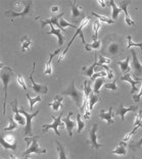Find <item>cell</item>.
Returning a JSON list of instances; mask_svg holds the SVG:
<instances>
[{
    "label": "cell",
    "instance_id": "cell-4",
    "mask_svg": "<svg viewBox=\"0 0 142 159\" xmlns=\"http://www.w3.org/2000/svg\"><path fill=\"white\" fill-rule=\"evenodd\" d=\"M32 4L33 2L31 0L29 1H21V2H17V6H23V9L19 10V11H14V10H7L5 12V16L8 17H12V19H14V17L21 16V17H25L27 16H32L34 11H33L32 8Z\"/></svg>",
    "mask_w": 142,
    "mask_h": 159
},
{
    "label": "cell",
    "instance_id": "cell-18",
    "mask_svg": "<svg viewBox=\"0 0 142 159\" xmlns=\"http://www.w3.org/2000/svg\"><path fill=\"white\" fill-rule=\"evenodd\" d=\"M47 35H55L57 37V42H58V46H59V48L61 46L64 45V37L61 34V30L60 29H56L55 27L53 26V25H50V31L47 32Z\"/></svg>",
    "mask_w": 142,
    "mask_h": 159
},
{
    "label": "cell",
    "instance_id": "cell-22",
    "mask_svg": "<svg viewBox=\"0 0 142 159\" xmlns=\"http://www.w3.org/2000/svg\"><path fill=\"white\" fill-rule=\"evenodd\" d=\"M97 54H95L94 55V62L93 64H91L90 66H83L82 67V74L84 75H86V77H90V79L93 77V73H94V70H95V67L97 66V64H98V62H97Z\"/></svg>",
    "mask_w": 142,
    "mask_h": 159
},
{
    "label": "cell",
    "instance_id": "cell-34",
    "mask_svg": "<svg viewBox=\"0 0 142 159\" xmlns=\"http://www.w3.org/2000/svg\"><path fill=\"white\" fill-rule=\"evenodd\" d=\"M26 96H27V98L29 100V103H30V110L33 111V106H34L37 102H41V100H42L41 99V96L38 95V96H36L35 98H31L28 92H26Z\"/></svg>",
    "mask_w": 142,
    "mask_h": 159
},
{
    "label": "cell",
    "instance_id": "cell-24",
    "mask_svg": "<svg viewBox=\"0 0 142 159\" xmlns=\"http://www.w3.org/2000/svg\"><path fill=\"white\" fill-rule=\"evenodd\" d=\"M63 96H60V95H56L55 97H54V99L52 102H50L49 103V106L52 108V110L54 111H57V110H59L61 107H63Z\"/></svg>",
    "mask_w": 142,
    "mask_h": 159
},
{
    "label": "cell",
    "instance_id": "cell-42",
    "mask_svg": "<svg viewBox=\"0 0 142 159\" xmlns=\"http://www.w3.org/2000/svg\"><path fill=\"white\" fill-rule=\"evenodd\" d=\"M111 62V59L108 58V57H105L103 56L102 54H99V61H98V64H110Z\"/></svg>",
    "mask_w": 142,
    "mask_h": 159
},
{
    "label": "cell",
    "instance_id": "cell-9",
    "mask_svg": "<svg viewBox=\"0 0 142 159\" xmlns=\"http://www.w3.org/2000/svg\"><path fill=\"white\" fill-rule=\"evenodd\" d=\"M97 129H98V125L97 124H93L92 128L89 129L88 132V143L89 145L91 146V148L93 149L98 150L100 147H102V144L98 143L97 140Z\"/></svg>",
    "mask_w": 142,
    "mask_h": 159
},
{
    "label": "cell",
    "instance_id": "cell-12",
    "mask_svg": "<svg viewBox=\"0 0 142 159\" xmlns=\"http://www.w3.org/2000/svg\"><path fill=\"white\" fill-rule=\"evenodd\" d=\"M131 53H132V67L134 70V77H139L142 75V64L137 57L136 50L132 48Z\"/></svg>",
    "mask_w": 142,
    "mask_h": 159
},
{
    "label": "cell",
    "instance_id": "cell-48",
    "mask_svg": "<svg viewBox=\"0 0 142 159\" xmlns=\"http://www.w3.org/2000/svg\"><path fill=\"white\" fill-rule=\"evenodd\" d=\"M97 3H99V4L102 6V7L107 6V1H103V0H98Z\"/></svg>",
    "mask_w": 142,
    "mask_h": 159
},
{
    "label": "cell",
    "instance_id": "cell-8",
    "mask_svg": "<svg viewBox=\"0 0 142 159\" xmlns=\"http://www.w3.org/2000/svg\"><path fill=\"white\" fill-rule=\"evenodd\" d=\"M20 112L24 115L25 118H26V126H25V131H24L25 135L29 137H33L34 135H33V131H32V119L39 113V110H36L35 112H33V113H28L26 109H25V107L21 106Z\"/></svg>",
    "mask_w": 142,
    "mask_h": 159
},
{
    "label": "cell",
    "instance_id": "cell-50",
    "mask_svg": "<svg viewBox=\"0 0 142 159\" xmlns=\"http://www.w3.org/2000/svg\"><path fill=\"white\" fill-rule=\"evenodd\" d=\"M9 157H10V159H17L16 156H14V155H12V154H10L9 155Z\"/></svg>",
    "mask_w": 142,
    "mask_h": 159
},
{
    "label": "cell",
    "instance_id": "cell-25",
    "mask_svg": "<svg viewBox=\"0 0 142 159\" xmlns=\"http://www.w3.org/2000/svg\"><path fill=\"white\" fill-rule=\"evenodd\" d=\"M129 62H130V56H127L126 59H124L122 61H116V63L118 64V66H120V67H121V70L123 74H129L130 71V66H129Z\"/></svg>",
    "mask_w": 142,
    "mask_h": 159
},
{
    "label": "cell",
    "instance_id": "cell-44",
    "mask_svg": "<svg viewBox=\"0 0 142 159\" xmlns=\"http://www.w3.org/2000/svg\"><path fill=\"white\" fill-rule=\"evenodd\" d=\"M141 121H142V110H139V112H138L136 114V116H135V122H134V126H136V125H141L142 126Z\"/></svg>",
    "mask_w": 142,
    "mask_h": 159
},
{
    "label": "cell",
    "instance_id": "cell-36",
    "mask_svg": "<svg viewBox=\"0 0 142 159\" xmlns=\"http://www.w3.org/2000/svg\"><path fill=\"white\" fill-rule=\"evenodd\" d=\"M127 39H128V45H127V49L133 48V47H138V48H140L141 52H142V42L141 43H134L133 40H132V36H131V35L127 36Z\"/></svg>",
    "mask_w": 142,
    "mask_h": 159
},
{
    "label": "cell",
    "instance_id": "cell-16",
    "mask_svg": "<svg viewBox=\"0 0 142 159\" xmlns=\"http://www.w3.org/2000/svg\"><path fill=\"white\" fill-rule=\"evenodd\" d=\"M112 107H108V109H101L99 112V118L102 119V120H105L108 125H112L115 122L114 118H112Z\"/></svg>",
    "mask_w": 142,
    "mask_h": 159
},
{
    "label": "cell",
    "instance_id": "cell-27",
    "mask_svg": "<svg viewBox=\"0 0 142 159\" xmlns=\"http://www.w3.org/2000/svg\"><path fill=\"white\" fill-rule=\"evenodd\" d=\"M127 142H124V141H121L119 143V146L116 148V149L111 150V154H116V155H126L127 154Z\"/></svg>",
    "mask_w": 142,
    "mask_h": 159
},
{
    "label": "cell",
    "instance_id": "cell-26",
    "mask_svg": "<svg viewBox=\"0 0 142 159\" xmlns=\"http://www.w3.org/2000/svg\"><path fill=\"white\" fill-rule=\"evenodd\" d=\"M107 5L111 6V20H116L119 17V13L122 11V8L121 7H118L116 6V1H114V0H111V1H107Z\"/></svg>",
    "mask_w": 142,
    "mask_h": 159
},
{
    "label": "cell",
    "instance_id": "cell-45",
    "mask_svg": "<svg viewBox=\"0 0 142 159\" xmlns=\"http://www.w3.org/2000/svg\"><path fill=\"white\" fill-rule=\"evenodd\" d=\"M103 77H107V71H99V73H96V74H94L93 75V77L90 79V81H95L96 79L98 78H103Z\"/></svg>",
    "mask_w": 142,
    "mask_h": 159
},
{
    "label": "cell",
    "instance_id": "cell-28",
    "mask_svg": "<svg viewBox=\"0 0 142 159\" xmlns=\"http://www.w3.org/2000/svg\"><path fill=\"white\" fill-rule=\"evenodd\" d=\"M33 44L31 38L29 36H23L21 38V51L25 52L30 48L31 45Z\"/></svg>",
    "mask_w": 142,
    "mask_h": 159
},
{
    "label": "cell",
    "instance_id": "cell-31",
    "mask_svg": "<svg viewBox=\"0 0 142 159\" xmlns=\"http://www.w3.org/2000/svg\"><path fill=\"white\" fill-rule=\"evenodd\" d=\"M56 146H57V151H58V159H68V155H67V151H65V148L60 142L56 141Z\"/></svg>",
    "mask_w": 142,
    "mask_h": 159
},
{
    "label": "cell",
    "instance_id": "cell-5",
    "mask_svg": "<svg viewBox=\"0 0 142 159\" xmlns=\"http://www.w3.org/2000/svg\"><path fill=\"white\" fill-rule=\"evenodd\" d=\"M41 138V136H33V137H26L25 141L28 144L27 150L23 153V157H29V155L32 153L36 154H45L47 152L46 149H40L38 146V140Z\"/></svg>",
    "mask_w": 142,
    "mask_h": 159
},
{
    "label": "cell",
    "instance_id": "cell-23",
    "mask_svg": "<svg viewBox=\"0 0 142 159\" xmlns=\"http://www.w3.org/2000/svg\"><path fill=\"white\" fill-rule=\"evenodd\" d=\"M71 3V8H72V19L75 20L77 19L79 16H83L84 14L82 12V8L77 4V1H74V2H70Z\"/></svg>",
    "mask_w": 142,
    "mask_h": 159
},
{
    "label": "cell",
    "instance_id": "cell-35",
    "mask_svg": "<svg viewBox=\"0 0 142 159\" xmlns=\"http://www.w3.org/2000/svg\"><path fill=\"white\" fill-rule=\"evenodd\" d=\"M91 14H92L93 16H95L96 19H98V20H101V21H103V23H107V24H114V20H111V19H108L107 16H102V14H98L96 12H91Z\"/></svg>",
    "mask_w": 142,
    "mask_h": 159
},
{
    "label": "cell",
    "instance_id": "cell-13",
    "mask_svg": "<svg viewBox=\"0 0 142 159\" xmlns=\"http://www.w3.org/2000/svg\"><path fill=\"white\" fill-rule=\"evenodd\" d=\"M64 12H60L59 14H57V16H53L52 17H50V19H47V20H40V23H41V29L43 30V29L45 28V26H47V25H53L54 27H57L58 29H60V25H59V20L61 19V17L64 16Z\"/></svg>",
    "mask_w": 142,
    "mask_h": 159
},
{
    "label": "cell",
    "instance_id": "cell-53",
    "mask_svg": "<svg viewBox=\"0 0 142 159\" xmlns=\"http://www.w3.org/2000/svg\"><path fill=\"white\" fill-rule=\"evenodd\" d=\"M1 159H4V158H1Z\"/></svg>",
    "mask_w": 142,
    "mask_h": 159
},
{
    "label": "cell",
    "instance_id": "cell-39",
    "mask_svg": "<svg viewBox=\"0 0 142 159\" xmlns=\"http://www.w3.org/2000/svg\"><path fill=\"white\" fill-rule=\"evenodd\" d=\"M77 124H78V133H81L82 129L85 128V122L82 120L81 113L77 114Z\"/></svg>",
    "mask_w": 142,
    "mask_h": 159
},
{
    "label": "cell",
    "instance_id": "cell-37",
    "mask_svg": "<svg viewBox=\"0 0 142 159\" xmlns=\"http://www.w3.org/2000/svg\"><path fill=\"white\" fill-rule=\"evenodd\" d=\"M101 28V24L99 20H94L93 21V32H94V35L92 36V39L93 41H97V34H98V31L100 30Z\"/></svg>",
    "mask_w": 142,
    "mask_h": 159
},
{
    "label": "cell",
    "instance_id": "cell-19",
    "mask_svg": "<svg viewBox=\"0 0 142 159\" xmlns=\"http://www.w3.org/2000/svg\"><path fill=\"white\" fill-rule=\"evenodd\" d=\"M59 52H61V48H58L54 52L49 53V58L47 60V62L45 63V68H44L45 75H51V73H52V59L55 55L59 54Z\"/></svg>",
    "mask_w": 142,
    "mask_h": 159
},
{
    "label": "cell",
    "instance_id": "cell-15",
    "mask_svg": "<svg viewBox=\"0 0 142 159\" xmlns=\"http://www.w3.org/2000/svg\"><path fill=\"white\" fill-rule=\"evenodd\" d=\"M9 105H10V108H12V110L14 113V117H13L14 120L21 125H25V119L23 118V114H21L20 112V110L17 109V99L13 100L12 102H10Z\"/></svg>",
    "mask_w": 142,
    "mask_h": 159
},
{
    "label": "cell",
    "instance_id": "cell-47",
    "mask_svg": "<svg viewBox=\"0 0 142 159\" xmlns=\"http://www.w3.org/2000/svg\"><path fill=\"white\" fill-rule=\"evenodd\" d=\"M141 146H142V138H140L137 143L130 145V148H131V149H138V148H140Z\"/></svg>",
    "mask_w": 142,
    "mask_h": 159
},
{
    "label": "cell",
    "instance_id": "cell-2",
    "mask_svg": "<svg viewBox=\"0 0 142 159\" xmlns=\"http://www.w3.org/2000/svg\"><path fill=\"white\" fill-rule=\"evenodd\" d=\"M61 94H64V95H65V96H70L73 99V101L75 102L76 106L81 109L83 103H84L85 95H84V91L82 92V91H80V90H78L77 88H76L75 80H73V81L71 82V85H70V87H69V89H67Z\"/></svg>",
    "mask_w": 142,
    "mask_h": 159
},
{
    "label": "cell",
    "instance_id": "cell-29",
    "mask_svg": "<svg viewBox=\"0 0 142 159\" xmlns=\"http://www.w3.org/2000/svg\"><path fill=\"white\" fill-rule=\"evenodd\" d=\"M99 100H100V96L98 95V94H95L94 92H91V94L89 95V98H88V105H89L90 110L93 109L94 105H95Z\"/></svg>",
    "mask_w": 142,
    "mask_h": 159
},
{
    "label": "cell",
    "instance_id": "cell-20",
    "mask_svg": "<svg viewBox=\"0 0 142 159\" xmlns=\"http://www.w3.org/2000/svg\"><path fill=\"white\" fill-rule=\"evenodd\" d=\"M136 110H138V107L136 105H132V106H130V107H125L122 104V105L118 108V110H116V115H120V116H121V118H122V120L124 121V120H125V115H126V113L132 112V111H136Z\"/></svg>",
    "mask_w": 142,
    "mask_h": 159
},
{
    "label": "cell",
    "instance_id": "cell-17",
    "mask_svg": "<svg viewBox=\"0 0 142 159\" xmlns=\"http://www.w3.org/2000/svg\"><path fill=\"white\" fill-rule=\"evenodd\" d=\"M72 115H73L72 111H69L67 116L63 118V121L64 122L65 128H67V129H68V133H69V136H70V138H73V129H74V128L76 126V122L71 119Z\"/></svg>",
    "mask_w": 142,
    "mask_h": 159
},
{
    "label": "cell",
    "instance_id": "cell-46",
    "mask_svg": "<svg viewBox=\"0 0 142 159\" xmlns=\"http://www.w3.org/2000/svg\"><path fill=\"white\" fill-rule=\"evenodd\" d=\"M141 97H142V85H141V90L138 93L136 94H133V96H132V98L134 100V102H139L140 99H141Z\"/></svg>",
    "mask_w": 142,
    "mask_h": 159
},
{
    "label": "cell",
    "instance_id": "cell-32",
    "mask_svg": "<svg viewBox=\"0 0 142 159\" xmlns=\"http://www.w3.org/2000/svg\"><path fill=\"white\" fill-rule=\"evenodd\" d=\"M17 128H19V124H17V121H14V118L12 116V115H9V125L7 126H5L4 131L5 132L13 131V129H17Z\"/></svg>",
    "mask_w": 142,
    "mask_h": 159
},
{
    "label": "cell",
    "instance_id": "cell-52",
    "mask_svg": "<svg viewBox=\"0 0 142 159\" xmlns=\"http://www.w3.org/2000/svg\"><path fill=\"white\" fill-rule=\"evenodd\" d=\"M131 159H137V158H135V157H132V158H131Z\"/></svg>",
    "mask_w": 142,
    "mask_h": 159
},
{
    "label": "cell",
    "instance_id": "cell-11",
    "mask_svg": "<svg viewBox=\"0 0 142 159\" xmlns=\"http://www.w3.org/2000/svg\"><path fill=\"white\" fill-rule=\"evenodd\" d=\"M1 145L4 149H10L17 151V140L13 135H2L1 137Z\"/></svg>",
    "mask_w": 142,
    "mask_h": 159
},
{
    "label": "cell",
    "instance_id": "cell-49",
    "mask_svg": "<svg viewBox=\"0 0 142 159\" xmlns=\"http://www.w3.org/2000/svg\"><path fill=\"white\" fill-rule=\"evenodd\" d=\"M50 11H51V12H57L58 11V6L57 5L51 6V8H50Z\"/></svg>",
    "mask_w": 142,
    "mask_h": 159
},
{
    "label": "cell",
    "instance_id": "cell-43",
    "mask_svg": "<svg viewBox=\"0 0 142 159\" xmlns=\"http://www.w3.org/2000/svg\"><path fill=\"white\" fill-rule=\"evenodd\" d=\"M105 89H110L111 91H116L118 90V86H116V80H115L114 82L111 83H107V84L104 85Z\"/></svg>",
    "mask_w": 142,
    "mask_h": 159
},
{
    "label": "cell",
    "instance_id": "cell-30",
    "mask_svg": "<svg viewBox=\"0 0 142 159\" xmlns=\"http://www.w3.org/2000/svg\"><path fill=\"white\" fill-rule=\"evenodd\" d=\"M105 79L103 78H98L94 81V86H93V91L95 94H99L100 92V88L102 87V85H105Z\"/></svg>",
    "mask_w": 142,
    "mask_h": 159
},
{
    "label": "cell",
    "instance_id": "cell-10",
    "mask_svg": "<svg viewBox=\"0 0 142 159\" xmlns=\"http://www.w3.org/2000/svg\"><path fill=\"white\" fill-rule=\"evenodd\" d=\"M35 67H36V62H34V64H33V70L30 74V75H29V80H30L32 83L31 88L36 94H47V92H48L47 86L45 84H38V83H36L34 81V79H33V75L35 73Z\"/></svg>",
    "mask_w": 142,
    "mask_h": 159
},
{
    "label": "cell",
    "instance_id": "cell-21",
    "mask_svg": "<svg viewBox=\"0 0 142 159\" xmlns=\"http://www.w3.org/2000/svg\"><path fill=\"white\" fill-rule=\"evenodd\" d=\"M130 4V1H122L121 2V8L124 12H125V20H126V24L128 25V26H134V25H136V23L129 16V12H128V6Z\"/></svg>",
    "mask_w": 142,
    "mask_h": 159
},
{
    "label": "cell",
    "instance_id": "cell-41",
    "mask_svg": "<svg viewBox=\"0 0 142 159\" xmlns=\"http://www.w3.org/2000/svg\"><path fill=\"white\" fill-rule=\"evenodd\" d=\"M98 66H100L101 67L103 68V70H105V71H107V78L108 80H112V79H114V73H112V70L107 66V64H98Z\"/></svg>",
    "mask_w": 142,
    "mask_h": 159
},
{
    "label": "cell",
    "instance_id": "cell-14",
    "mask_svg": "<svg viewBox=\"0 0 142 159\" xmlns=\"http://www.w3.org/2000/svg\"><path fill=\"white\" fill-rule=\"evenodd\" d=\"M122 81H125V82H128L131 84V87H132V89H131V94H136L139 92V89H138L137 85L140 84V82H142V79H137L136 81H134V80L131 78V75L130 74H127V75H124L123 77L121 78Z\"/></svg>",
    "mask_w": 142,
    "mask_h": 159
},
{
    "label": "cell",
    "instance_id": "cell-7",
    "mask_svg": "<svg viewBox=\"0 0 142 159\" xmlns=\"http://www.w3.org/2000/svg\"><path fill=\"white\" fill-rule=\"evenodd\" d=\"M51 118L53 119L52 124H46V125H42L43 133L48 132L50 129H54V132H55L57 136H60V133L58 132V128H64V126H65L64 122H63V111H60V113L57 117L51 116Z\"/></svg>",
    "mask_w": 142,
    "mask_h": 159
},
{
    "label": "cell",
    "instance_id": "cell-51",
    "mask_svg": "<svg viewBox=\"0 0 142 159\" xmlns=\"http://www.w3.org/2000/svg\"><path fill=\"white\" fill-rule=\"evenodd\" d=\"M23 159H31V158H29V157H23Z\"/></svg>",
    "mask_w": 142,
    "mask_h": 159
},
{
    "label": "cell",
    "instance_id": "cell-38",
    "mask_svg": "<svg viewBox=\"0 0 142 159\" xmlns=\"http://www.w3.org/2000/svg\"><path fill=\"white\" fill-rule=\"evenodd\" d=\"M59 25H60L61 30H64V28H68V27H72V28L76 29V30L78 29V27H76L74 24H70L68 20H64V19H60V20H59Z\"/></svg>",
    "mask_w": 142,
    "mask_h": 159
},
{
    "label": "cell",
    "instance_id": "cell-6",
    "mask_svg": "<svg viewBox=\"0 0 142 159\" xmlns=\"http://www.w3.org/2000/svg\"><path fill=\"white\" fill-rule=\"evenodd\" d=\"M89 20H90V17H83L82 19V20L80 21V26L78 27V29L76 30V33L74 34V36L72 37V39H71V41L68 43V46L65 47V49L63 51V53L60 54V57L58 58V61H57V63H59L61 60H63L64 57H65V54H67V52L69 51V49H70V47H71V45H72V43L74 42V40L76 39V37L77 36H80V34L81 33H83V29H84L87 25H88V23H89Z\"/></svg>",
    "mask_w": 142,
    "mask_h": 159
},
{
    "label": "cell",
    "instance_id": "cell-40",
    "mask_svg": "<svg viewBox=\"0 0 142 159\" xmlns=\"http://www.w3.org/2000/svg\"><path fill=\"white\" fill-rule=\"evenodd\" d=\"M17 84H19L21 88H23V90H25V91L27 92V85H26V83H25V78H23V75H17Z\"/></svg>",
    "mask_w": 142,
    "mask_h": 159
},
{
    "label": "cell",
    "instance_id": "cell-1",
    "mask_svg": "<svg viewBox=\"0 0 142 159\" xmlns=\"http://www.w3.org/2000/svg\"><path fill=\"white\" fill-rule=\"evenodd\" d=\"M101 54L103 56H116L120 52L124 51L123 40L116 35H110L104 39Z\"/></svg>",
    "mask_w": 142,
    "mask_h": 159
},
{
    "label": "cell",
    "instance_id": "cell-3",
    "mask_svg": "<svg viewBox=\"0 0 142 159\" xmlns=\"http://www.w3.org/2000/svg\"><path fill=\"white\" fill-rule=\"evenodd\" d=\"M13 75V70L9 66H1V81L3 83V92H4V101H3V114L6 113V103H7V88L8 84Z\"/></svg>",
    "mask_w": 142,
    "mask_h": 159
},
{
    "label": "cell",
    "instance_id": "cell-33",
    "mask_svg": "<svg viewBox=\"0 0 142 159\" xmlns=\"http://www.w3.org/2000/svg\"><path fill=\"white\" fill-rule=\"evenodd\" d=\"M101 47H102V43H101V41H99V40H97V41H93L91 44H88L87 43V45L85 46V49L87 50V51H90L91 49H100Z\"/></svg>",
    "mask_w": 142,
    "mask_h": 159
}]
</instances>
